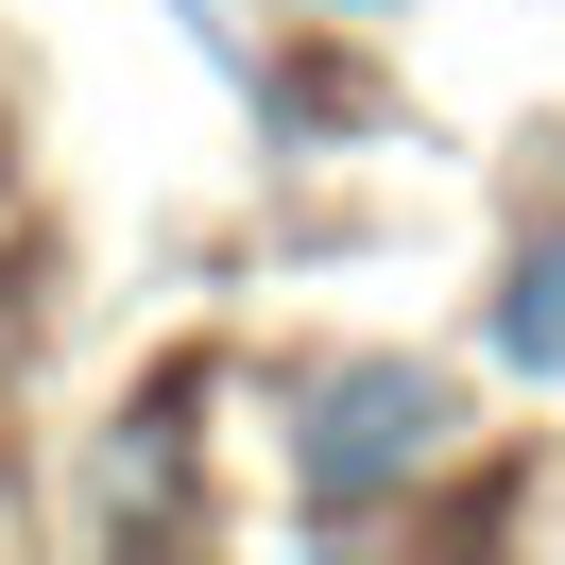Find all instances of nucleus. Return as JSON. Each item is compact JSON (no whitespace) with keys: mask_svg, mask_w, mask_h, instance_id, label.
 Masks as SVG:
<instances>
[{"mask_svg":"<svg viewBox=\"0 0 565 565\" xmlns=\"http://www.w3.org/2000/svg\"><path fill=\"white\" fill-rule=\"evenodd\" d=\"M497 360L565 377V241H531V257H514V291H497Z\"/></svg>","mask_w":565,"mask_h":565,"instance_id":"2","label":"nucleus"},{"mask_svg":"<svg viewBox=\"0 0 565 565\" xmlns=\"http://www.w3.org/2000/svg\"><path fill=\"white\" fill-rule=\"evenodd\" d=\"M428 462H446V377H412V360H343V377L309 394V428H291V480H309L326 514L428 480Z\"/></svg>","mask_w":565,"mask_h":565,"instance_id":"1","label":"nucleus"}]
</instances>
